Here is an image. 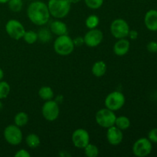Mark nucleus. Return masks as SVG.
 Returning <instances> with one entry per match:
<instances>
[{
    "mask_svg": "<svg viewBox=\"0 0 157 157\" xmlns=\"http://www.w3.org/2000/svg\"><path fill=\"white\" fill-rule=\"evenodd\" d=\"M107 70V66L104 61H98L93 64L91 68L92 74L94 76L97 78H101L103 77L106 74Z\"/></svg>",
    "mask_w": 157,
    "mask_h": 157,
    "instance_id": "17",
    "label": "nucleus"
},
{
    "mask_svg": "<svg viewBox=\"0 0 157 157\" xmlns=\"http://www.w3.org/2000/svg\"><path fill=\"white\" fill-rule=\"evenodd\" d=\"M22 38L27 44H33L38 41V34L35 31H25Z\"/></svg>",
    "mask_w": 157,
    "mask_h": 157,
    "instance_id": "24",
    "label": "nucleus"
},
{
    "mask_svg": "<svg viewBox=\"0 0 157 157\" xmlns=\"http://www.w3.org/2000/svg\"><path fill=\"white\" fill-rule=\"evenodd\" d=\"M81 0H69V2H71V4H77V3H78L79 2H81Z\"/></svg>",
    "mask_w": 157,
    "mask_h": 157,
    "instance_id": "35",
    "label": "nucleus"
},
{
    "mask_svg": "<svg viewBox=\"0 0 157 157\" xmlns=\"http://www.w3.org/2000/svg\"><path fill=\"white\" fill-rule=\"evenodd\" d=\"M27 16L34 25L43 26L48 22L51 15L48 5L45 2L33 1L28 6Z\"/></svg>",
    "mask_w": 157,
    "mask_h": 157,
    "instance_id": "1",
    "label": "nucleus"
},
{
    "mask_svg": "<svg viewBox=\"0 0 157 157\" xmlns=\"http://www.w3.org/2000/svg\"><path fill=\"white\" fill-rule=\"evenodd\" d=\"M5 28L8 35L15 40L21 39L26 31L22 23L16 19L9 20L6 22Z\"/></svg>",
    "mask_w": 157,
    "mask_h": 157,
    "instance_id": "10",
    "label": "nucleus"
},
{
    "mask_svg": "<svg viewBox=\"0 0 157 157\" xmlns=\"http://www.w3.org/2000/svg\"><path fill=\"white\" fill-rule=\"evenodd\" d=\"M3 78H4V71H3L2 69L0 67V81H2Z\"/></svg>",
    "mask_w": 157,
    "mask_h": 157,
    "instance_id": "34",
    "label": "nucleus"
},
{
    "mask_svg": "<svg viewBox=\"0 0 157 157\" xmlns=\"http://www.w3.org/2000/svg\"><path fill=\"white\" fill-rule=\"evenodd\" d=\"M38 34V41L39 40L42 43H47L52 39V33L50 29H48L47 28H42L37 32Z\"/></svg>",
    "mask_w": 157,
    "mask_h": 157,
    "instance_id": "22",
    "label": "nucleus"
},
{
    "mask_svg": "<svg viewBox=\"0 0 157 157\" xmlns=\"http://www.w3.org/2000/svg\"><path fill=\"white\" fill-rule=\"evenodd\" d=\"M73 41L75 47H81V46H82L84 44V38L83 37H76L75 38H74Z\"/></svg>",
    "mask_w": 157,
    "mask_h": 157,
    "instance_id": "32",
    "label": "nucleus"
},
{
    "mask_svg": "<svg viewBox=\"0 0 157 157\" xmlns=\"http://www.w3.org/2000/svg\"><path fill=\"white\" fill-rule=\"evenodd\" d=\"M38 96L43 101H50L52 100L55 97L53 90L49 86H43L38 90Z\"/></svg>",
    "mask_w": 157,
    "mask_h": 157,
    "instance_id": "18",
    "label": "nucleus"
},
{
    "mask_svg": "<svg viewBox=\"0 0 157 157\" xmlns=\"http://www.w3.org/2000/svg\"><path fill=\"white\" fill-rule=\"evenodd\" d=\"M138 32L136 30H130V32H129V34H128V36L129 38H130L131 40H136V38H138Z\"/></svg>",
    "mask_w": 157,
    "mask_h": 157,
    "instance_id": "33",
    "label": "nucleus"
},
{
    "mask_svg": "<svg viewBox=\"0 0 157 157\" xmlns=\"http://www.w3.org/2000/svg\"><path fill=\"white\" fill-rule=\"evenodd\" d=\"M146 28L151 32H157V10L150 9L147 11L144 16Z\"/></svg>",
    "mask_w": 157,
    "mask_h": 157,
    "instance_id": "15",
    "label": "nucleus"
},
{
    "mask_svg": "<svg viewBox=\"0 0 157 157\" xmlns=\"http://www.w3.org/2000/svg\"><path fill=\"white\" fill-rule=\"evenodd\" d=\"M107 140L110 145L118 146L122 143L124 139V134L122 130H120L116 126H113L107 129L106 133Z\"/></svg>",
    "mask_w": 157,
    "mask_h": 157,
    "instance_id": "13",
    "label": "nucleus"
},
{
    "mask_svg": "<svg viewBox=\"0 0 157 157\" xmlns=\"http://www.w3.org/2000/svg\"><path fill=\"white\" fill-rule=\"evenodd\" d=\"M84 44L89 48H95L101 44L104 39V34L100 29H89L84 35Z\"/></svg>",
    "mask_w": 157,
    "mask_h": 157,
    "instance_id": "11",
    "label": "nucleus"
},
{
    "mask_svg": "<svg viewBox=\"0 0 157 157\" xmlns=\"http://www.w3.org/2000/svg\"><path fill=\"white\" fill-rule=\"evenodd\" d=\"M156 54H157V53H156Z\"/></svg>",
    "mask_w": 157,
    "mask_h": 157,
    "instance_id": "38",
    "label": "nucleus"
},
{
    "mask_svg": "<svg viewBox=\"0 0 157 157\" xmlns=\"http://www.w3.org/2000/svg\"><path fill=\"white\" fill-rule=\"evenodd\" d=\"M147 138L151 141L152 143L157 144V128H153L150 130L148 133Z\"/></svg>",
    "mask_w": 157,
    "mask_h": 157,
    "instance_id": "29",
    "label": "nucleus"
},
{
    "mask_svg": "<svg viewBox=\"0 0 157 157\" xmlns=\"http://www.w3.org/2000/svg\"><path fill=\"white\" fill-rule=\"evenodd\" d=\"M47 5L51 16L57 19L65 18L71 7L69 0H48Z\"/></svg>",
    "mask_w": 157,
    "mask_h": 157,
    "instance_id": "2",
    "label": "nucleus"
},
{
    "mask_svg": "<svg viewBox=\"0 0 157 157\" xmlns=\"http://www.w3.org/2000/svg\"><path fill=\"white\" fill-rule=\"evenodd\" d=\"M130 30L128 22L123 18H117L110 24L111 35L117 39L127 38Z\"/></svg>",
    "mask_w": 157,
    "mask_h": 157,
    "instance_id": "7",
    "label": "nucleus"
},
{
    "mask_svg": "<svg viewBox=\"0 0 157 157\" xmlns=\"http://www.w3.org/2000/svg\"><path fill=\"white\" fill-rule=\"evenodd\" d=\"M41 114L49 122L56 121L60 114L59 104L53 99L46 101L41 107Z\"/></svg>",
    "mask_w": 157,
    "mask_h": 157,
    "instance_id": "8",
    "label": "nucleus"
},
{
    "mask_svg": "<svg viewBox=\"0 0 157 157\" xmlns=\"http://www.w3.org/2000/svg\"><path fill=\"white\" fill-rule=\"evenodd\" d=\"M153 150L152 142L147 137H141L135 141L132 147L134 156L137 157H146L151 153Z\"/></svg>",
    "mask_w": 157,
    "mask_h": 157,
    "instance_id": "9",
    "label": "nucleus"
},
{
    "mask_svg": "<svg viewBox=\"0 0 157 157\" xmlns=\"http://www.w3.org/2000/svg\"><path fill=\"white\" fill-rule=\"evenodd\" d=\"M49 29L52 33L56 36L67 35V32H68L67 25L61 19H57V18H55V21L51 23Z\"/></svg>",
    "mask_w": 157,
    "mask_h": 157,
    "instance_id": "16",
    "label": "nucleus"
},
{
    "mask_svg": "<svg viewBox=\"0 0 157 157\" xmlns=\"http://www.w3.org/2000/svg\"><path fill=\"white\" fill-rule=\"evenodd\" d=\"M147 49L150 53H157V41H151L147 44Z\"/></svg>",
    "mask_w": 157,
    "mask_h": 157,
    "instance_id": "30",
    "label": "nucleus"
},
{
    "mask_svg": "<svg viewBox=\"0 0 157 157\" xmlns=\"http://www.w3.org/2000/svg\"><path fill=\"white\" fill-rule=\"evenodd\" d=\"M8 6L12 12H19L23 8V2L22 0H9Z\"/></svg>",
    "mask_w": 157,
    "mask_h": 157,
    "instance_id": "27",
    "label": "nucleus"
},
{
    "mask_svg": "<svg viewBox=\"0 0 157 157\" xmlns=\"http://www.w3.org/2000/svg\"><path fill=\"white\" fill-rule=\"evenodd\" d=\"M116 118L115 112L107 107L99 110L95 115V121L97 124L101 127L105 129L114 126Z\"/></svg>",
    "mask_w": 157,
    "mask_h": 157,
    "instance_id": "4",
    "label": "nucleus"
},
{
    "mask_svg": "<svg viewBox=\"0 0 157 157\" xmlns=\"http://www.w3.org/2000/svg\"><path fill=\"white\" fill-rule=\"evenodd\" d=\"M54 50L61 56H67L73 53L75 50V44L73 39L67 35L57 36L54 41Z\"/></svg>",
    "mask_w": 157,
    "mask_h": 157,
    "instance_id": "3",
    "label": "nucleus"
},
{
    "mask_svg": "<svg viewBox=\"0 0 157 157\" xmlns=\"http://www.w3.org/2000/svg\"><path fill=\"white\" fill-rule=\"evenodd\" d=\"M11 91V87L6 81H0V100L6 99Z\"/></svg>",
    "mask_w": 157,
    "mask_h": 157,
    "instance_id": "26",
    "label": "nucleus"
},
{
    "mask_svg": "<svg viewBox=\"0 0 157 157\" xmlns=\"http://www.w3.org/2000/svg\"><path fill=\"white\" fill-rule=\"evenodd\" d=\"M130 48V42L127 38H120L115 42L113 47V52L117 56H124L129 52Z\"/></svg>",
    "mask_w": 157,
    "mask_h": 157,
    "instance_id": "14",
    "label": "nucleus"
},
{
    "mask_svg": "<svg viewBox=\"0 0 157 157\" xmlns=\"http://www.w3.org/2000/svg\"><path fill=\"white\" fill-rule=\"evenodd\" d=\"M3 136L6 142L12 146L19 145L22 142L23 133L21 127L15 124L7 126L3 132Z\"/></svg>",
    "mask_w": 157,
    "mask_h": 157,
    "instance_id": "5",
    "label": "nucleus"
},
{
    "mask_svg": "<svg viewBox=\"0 0 157 157\" xmlns=\"http://www.w3.org/2000/svg\"><path fill=\"white\" fill-rule=\"evenodd\" d=\"M100 23V18L97 15L92 14L88 15L85 20V25L88 29H94L98 28Z\"/></svg>",
    "mask_w": 157,
    "mask_h": 157,
    "instance_id": "23",
    "label": "nucleus"
},
{
    "mask_svg": "<svg viewBox=\"0 0 157 157\" xmlns=\"http://www.w3.org/2000/svg\"><path fill=\"white\" fill-rule=\"evenodd\" d=\"M130 120L126 116L117 117L114 126H116L120 130H126L130 127Z\"/></svg>",
    "mask_w": 157,
    "mask_h": 157,
    "instance_id": "21",
    "label": "nucleus"
},
{
    "mask_svg": "<svg viewBox=\"0 0 157 157\" xmlns=\"http://www.w3.org/2000/svg\"><path fill=\"white\" fill-rule=\"evenodd\" d=\"M85 5L90 9H98L104 4V0H84Z\"/></svg>",
    "mask_w": 157,
    "mask_h": 157,
    "instance_id": "28",
    "label": "nucleus"
},
{
    "mask_svg": "<svg viewBox=\"0 0 157 157\" xmlns=\"http://www.w3.org/2000/svg\"><path fill=\"white\" fill-rule=\"evenodd\" d=\"M71 141L76 148L84 149L90 144V134L84 129H77L72 133Z\"/></svg>",
    "mask_w": 157,
    "mask_h": 157,
    "instance_id": "12",
    "label": "nucleus"
},
{
    "mask_svg": "<svg viewBox=\"0 0 157 157\" xmlns=\"http://www.w3.org/2000/svg\"><path fill=\"white\" fill-rule=\"evenodd\" d=\"M9 0H0V4H5V3H8Z\"/></svg>",
    "mask_w": 157,
    "mask_h": 157,
    "instance_id": "36",
    "label": "nucleus"
},
{
    "mask_svg": "<svg viewBox=\"0 0 157 157\" xmlns=\"http://www.w3.org/2000/svg\"><path fill=\"white\" fill-rule=\"evenodd\" d=\"M15 157H30L31 154L28 150L25 149H20L15 153Z\"/></svg>",
    "mask_w": 157,
    "mask_h": 157,
    "instance_id": "31",
    "label": "nucleus"
},
{
    "mask_svg": "<svg viewBox=\"0 0 157 157\" xmlns=\"http://www.w3.org/2000/svg\"><path fill=\"white\" fill-rule=\"evenodd\" d=\"M84 154L87 157H97L99 155V149L96 145L88 144L84 148Z\"/></svg>",
    "mask_w": 157,
    "mask_h": 157,
    "instance_id": "25",
    "label": "nucleus"
},
{
    "mask_svg": "<svg viewBox=\"0 0 157 157\" xmlns=\"http://www.w3.org/2000/svg\"><path fill=\"white\" fill-rule=\"evenodd\" d=\"M25 143L31 149H35L41 145V139L35 133H30L25 138Z\"/></svg>",
    "mask_w": 157,
    "mask_h": 157,
    "instance_id": "20",
    "label": "nucleus"
},
{
    "mask_svg": "<svg viewBox=\"0 0 157 157\" xmlns=\"http://www.w3.org/2000/svg\"><path fill=\"white\" fill-rule=\"evenodd\" d=\"M29 115L25 112H18L14 117V124L19 127H23L29 123Z\"/></svg>",
    "mask_w": 157,
    "mask_h": 157,
    "instance_id": "19",
    "label": "nucleus"
},
{
    "mask_svg": "<svg viewBox=\"0 0 157 157\" xmlns=\"http://www.w3.org/2000/svg\"><path fill=\"white\" fill-rule=\"evenodd\" d=\"M126 98L124 94L116 90L107 94L104 101V105L105 107L115 112L121 110L124 106Z\"/></svg>",
    "mask_w": 157,
    "mask_h": 157,
    "instance_id": "6",
    "label": "nucleus"
},
{
    "mask_svg": "<svg viewBox=\"0 0 157 157\" xmlns=\"http://www.w3.org/2000/svg\"><path fill=\"white\" fill-rule=\"evenodd\" d=\"M2 107H3V104H2V103L1 100H0V110H1L2 109Z\"/></svg>",
    "mask_w": 157,
    "mask_h": 157,
    "instance_id": "37",
    "label": "nucleus"
}]
</instances>
